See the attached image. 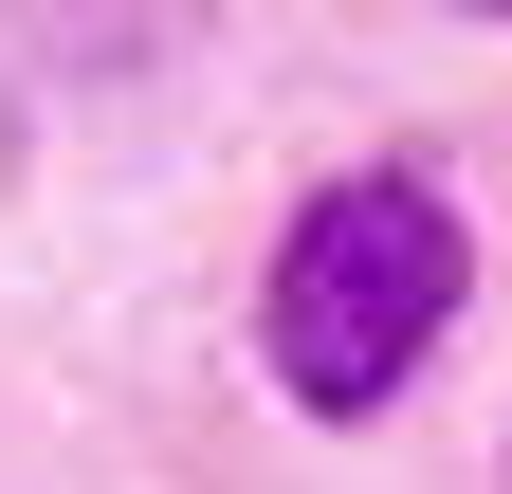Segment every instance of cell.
<instances>
[{
  "label": "cell",
  "instance_id": "cell-1",
  "mask_svg": "<svg viewBox=\"0 0 512 494\" xmlns=\"http://www.w3.org/2000/svg\"><path fill=\"white\" fill-rule=\"evenodd\" d=\"M458 293H476V220L421 165H348L293 202L275 275H256V366L293 421H384L421 385V348L458 330Z\"/></svg>",
  "mask_w": 512,
  "mask_h": 494
},
{
  "label": "cell",
  "instance_id": "cell-2",
  "mask_svg": "<svg viewBox=\"0 0 512 494\" xmlns=\"http://www.w3.org/2000/svg\"><path fill=\"white\" fill-rule=\"evenodd\" d=\"M458 19H512V0H458Z\"/></svg>",
  "mask_w": 512,
  "mask_h": 494
},
{
  "label": "cell",
  "instance_id": "cell-3",
  "mask_svg": "<svg viewBox=\"0 0 512 494\" xmlns=\"http://www.w3.org/2000/svg\"><path fill=\"white\" fill-rule=\"evenodd\" d=\"M494 476H512V458H494Z\"/></svg>",
  "mask_w": 512,
  "mask_h": 494
}]
</instances>
